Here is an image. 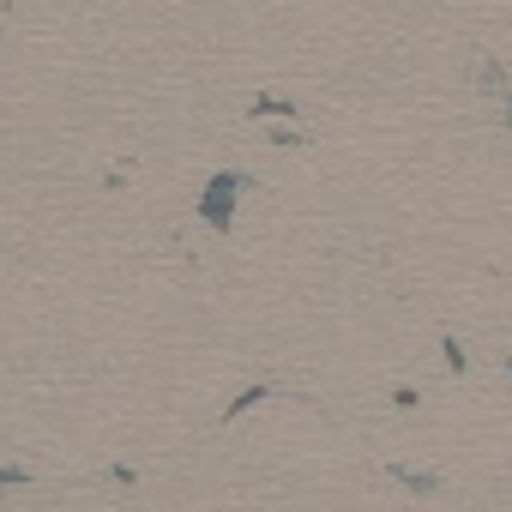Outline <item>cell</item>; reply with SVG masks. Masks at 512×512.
<instances>
[{
  "label": "cell",
  "mask_w": 512,
  "mask_h": 512,
  "mask_svg": "<svg viewBox=\"0 0 512 512\" xmlns=\"http://www.w3.org/2000/svg\"><path fill=\"white\" fill-rule=\"evenodd\" d=\"M241 187H247V175H235V169L211 175V181H205V193H199V223L229 229V223H235V193H241Z\"/></svg>",
  "instance_id": "6da1fadb"
},
{
  "label": "cell",
  "mask_w": 512,
  "mask_h": 512,
  "mask_svg": "<svg viewBox=\"0 0 512 512\" xmlns=\"http://www.w3.org/2000/svg\"><path fill=\"white\" fill-rule=\"evenodd\" d=\"M440 350H446V362H452V374H464V350H458V338H440Z\"/></svg>",
  "instance_id": "7a4b0ae2"
}]
</instances>
